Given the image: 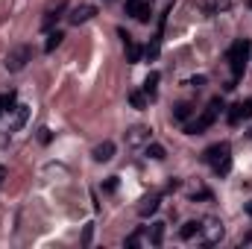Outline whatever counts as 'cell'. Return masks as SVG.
<instances>
[{
    "instance_id": "obj_1",
    "label": "cell",
    "mask_w": 252,
    "mask_h": 249,
    "mask_svg": "<svg viewBox=\"0 0 252 249\" xmlns=\"http://www.w3.org/2000/svg\"><path fill=\"white\" fill-rule=\"evenodd\" d=\"M202 161H205V164H211V170H214L217 176H226V173L232 170V147H229L226 141L211 144V147L202 153Z\"/></svg>"
},
{
    "instance_id": "obj_19",
    "label": "cell",
    "mask_w": 252,
    "mask_h": 249,
    "mask_svg": "<svg viewBox=\"0 0 252 249\" xmlns=\"http://www.w3.org/2000/svg\"><path fill=\"white\" fill-rule=\"evenodd\" d=\"M62 38H64V32H59V30H50V32H47V41H44V53H53V50L62 44Z\"/></svg>"
},
{
    "instance_id": "obj_3",
    "label": "cell",
    "mask_w": 252,
    "mask_h": 249,
    "mask_svg": "<svg viewBox=\"0 0 252 249\" xmlns=\"http://www.w3.org/2000/svg\"><path fill=\"white\" fill-rule=\"evenodd\" d=\"M223 235H226V229H223V223H220L217 217H205V220H199V238H202V247H214V244H220Z\"/></svg>"
},
{
    "instance_id": "obj_23",
    "label": "cell",
    "mask_w": 252,
    "mask_h": 249,
    "mask_svg": "<svg viewBox=\"0 0 252 249\" xmlns=\"http://www.w3.org/2000/svg\"><path fill=\"white\" fill-rule=\"evenodd\" d=\"M147 156L156 158V161H161V158H164V147H161V144H147Z\"/></svg>"
},
{
    "instance_id": "obj_21",
    "label": "cell",
    "mask_w": 252,
    "mask_h": 249,
    "mask_svg": "<svg viewBox=\"0 0 252 249\" xmlns=\"http://www.w3.org/2000/svg\"><path fill=\"white\" fill-rule=\"evenodd\" d=\"M129 103H132V109H147L150 97H147L144 91H129Z\"/></svg>"
},
{
    "instance_id": "obj_30",
    "label": "cell",
    "mask_w": 252,
    "mask_h": 249,
    "mask_svg": "<svg viewBox=\"0 0 252 249\" xmlns=\"http://www.w3.org/2000/svg\"><path fill=\"white\" fill-rule=\"evenodd\" d=\"M3 182H6V167L0 164V187H3Z\"/></svg>"
},
{
    "instance_id": "obj_6",
    "label": "cell",
    "mask_w": 252,
    "mask_h": 249,
    "mask_svg": "<svg viewBox=\"0 0 252 249\" xmlns=\"http://www.w3.org/2000/svg\"><path fill=\"white\" fill-rule=\"evenodd\" d=\"M126 15H132L135 21L147 24L153 18V3H147V0H126Z\"/></svg>"
},
{
    "instance_id": "obj_27",
    "label": "cell",
    "mask_w": 252,
    "mask_h": 249,
    "mask_svg": "<svg viewBox=\"0 0 252 249\" xmlns=\"http://www.w3.org/2000/svg\"><path fill=\"white\" fill-rule=\"evenodd\" d=\"M138 244H141V229H138V232H132V235L126 238V247H129V249H135Z\"/></svg>"
},
{
    "instance_id": "obj_29",
    "label": "cell",
    "mask_w": 252,
    "mask_h": 249,
    "mask_svg": "<svg viewBox=\"0 0 252 249\" xmlns=\"http://www.w3.org/2000/svg\"><path fill=\"white\" fill-rule=\"evenodd\" d=\"M115 187H118V179H115V176H112V179H109V182H106V185H103V190H106V193H112V190H115Z\"/></svg>"
},
{
    "instance_id": "obj_31",
    "label": "cell",
    "mask_w": 252,
    "mask_h": 249,
    "mask_svg": "<svg viewBox=\"0 0 252 249\" xmlns=\"http://www.w3.org/2000/svg\"><path fill=\"white\" fill-rule=\"evenodd\" d=\"M247 214H250V217H252V199H250V202H247Z\"/></svg>"
},
{
    "instance_id": "obj_32",
    "label": "cell",
    "mask_w": 252,
    "mask_h": 249,
    "mask_svg": "<svg viewBox=\"0 0 252 249\" xmlns=\"http://www.w3.org/2000/svg\"><path fill=\"white\" fill-rule=\"evenodd\" d=\"M250 138H252V132H250Z\"/></svg>"
},
{
    "instance_id": "obj_4",
    "label": "cell",
    "mask_w": 252,
    "mask_h": 249,
    "mask_svg": "<svg viewBox=\"0 0 252 249\" xmlns=\"http://www.w3.org/2000/svg\"><path fill=\"white\" fill-rule=\"evenodd\" d=\"M32 59V47L30 44H21V47H15V50H9V56H6V70L9 73H18V70H24L27 62Z\"/></svg>"
},
{
    "instance_id": "obj_12",
    "label": "cell",
    "mask_w": 252,
    "mask_h": 249,
    "mask_svg": "<svg viewBox=\"0 0 252 249\" xmlns=\"http://www.w3.org/2000/svg\"><path fill=\"white\" fill-rule=\"evenodd\" d=\"M158 205H161V193H150V196H144V199L138 202V214H141V217H153V214L158 211Z\"/></svg>"
},
{
    "instance_id": "obj_2",
    "label": "cell",
    "mask_w": 252,
    "mask_h": 249,
    "mask_svg": "<svg viewBox=\"0 0 252 249\" xmlns=\"http://www.w3.org/2000/svg\"><path fill=\"white\" fill-rule=\"evenodd\" d=\"M250 53H252V41L250 38H238V41L229 47V64H232V76H235V79H241Z\"/></svg>"
},
{
    "instance_id": "obj_14",
    "label": "cell",
    "mask_w": 252,
    "mask_h": 249,
    "mask_svg": "<svg viewBox=\"0 0 252 249\" xmlns=\"http://www.w3.org/2000/svg\"><path fill=\"white\" fill-rule=\"evenodd\" d=\"M91 156H94V161H112V158H115V144H112V141H103V144L94 147Z\"/></svg>"
},
{
    "instance_id": "obj_28",
    "label": "cell",
    "mask_w": 252,
    "mask_h": 249,
    "mask_svg": "<svg viewBox=\"0 0 252 249\" xmlns=\"http://www.w3.org/2000/svg\"><path fill=\"white\" fill-rule=\"evenodd\" d=\"M91 235H94V226L88 223V226H85V235H82V244H85V247L91 244Z\"/></svg>"
},
{
    "instance_id": "obj_13",
    "label": "cell",
    "mask_w": 252,
    "mask_h": 249,
    "mask_svg": "<svg viewBox=\"0 0 252 249\" xmlns=\"http://www.w3.org/2000/svg\"><path fill=\"white\" fill-rule=\"evenodd\" d=\"M121 38H124V44H126V59H129L132 64H135V62H141V56H144V50H141V47H138V44L132 41V35H129L126 30H121Z\"/></svg>"
},
{
    "instance_id": "obj_18",
    "label": "cell",
    "mask_w": 252,
    "mask_h": 249,
    "mask_svg": "<svg viewBox=\"0 0 252 249\" xmlns=\"http://www.w3.org/2000/svg\"><path fill=\"white\" fill-rule=\"evenodd\" d=\"M196 235H199V220H188V223L179 229V238H182V241H193Z\"/></svg>"
},
{
    "instance_id": "obj_9",
    "label": "cell",
    "mask_w": 252,
    "mask_h": 249,
    "mask_svg": "<svg viewBox=\"0 0 252 249\" xmlns=\"http://www.w3.org/2000/svg\"><path fill=\"white\" fill-rule=\"evenodd\" d=\"M27 121H30V106L21 103V106L12 109V121H9V129H6V132H9V135H12V132H21Z\"/></svg>"
},
{
    "instance_id": "obj_26",
    "label": "cell",
    "mask_w": 252,
    "mask_h": 249,
    "mask_svg": "<svg viewBox=\"0 0 252 249\" xmlns=\"http://www.w3.org/2000/svg\"><path fill=\"white\" fill-rule=\"evenodd\" d=\"M205 82H208V76H202V73H199V76H190V79H188L190 88H202Z\"/></svg>"
},
{
    "instance_id": "obj_8",
    "label": "cell",
    "mask_w": 252,
    "mask_h": 249,
    "mask_svg": "<svg viewBox=\"0 0 252 249\" xmlns=\"http://www.w3.org/2000/svg\"><path fill=\"white\" fill-rule=\"evenodd\" d=\"M250 118H252V100H241L229 109V124L232 126H238L241 121H250Z\"/></svg>"
},
{
    "instance_id": "obj_24",
    "label": "cell",
    "mask_w": 252,
    "mask_h": 249,
    "mask_svg": "<svg viewBox=\"0 0 252 249\" xmlns=\"http://www.w3.org/2000/svg\"><path fill=\"white\" fill-rule=\"evenodd\" d=\"M223 109H226V106H223V100H220V97H214V100L208 103V112H211L214 118H217V115H223Z\"/></svg>"
},
{
    "instance_id": "obj_10",
    "label": "cell",
    "mask_w": 252,
    "mask_h": 249,
    "mask_svg": "<svg viewBox=\"0 0 252 249\" xmlns=\"http://www.w3.org/2000/svg\"><path fill=\"white\" fill-rule=\"evenodd\" d=\"M97 15V6H91V3H82V6H76L70 15H67V21L73 24V27H79V24H85V21H91Z\"/></svg>"
},
{
    "instance_id": "obj_7",
    "label": "cell",
    "mask_w": 252,
    "mask_h": 249,
    "mask_svg": "<svg viewBox=\"0 0 252 249\" xmlns=\"http://www.w3.org/2000/svg\"><path fill=\"white\" fill-rule=\"evenodd\" d=\"M150 144V129L141 124L129 126L126 129V147H132V150H138V147H147Z\"/></svg>"
},
{
    "instance_id": "obj_5",
    "label": "cell",
    "mask_w": 252,
    "mask_h": 249,
    "mask_svg": "<svg viewBox=\"0 0 252 249\" xmlns=\"http://www.w3.org/2000/svg\"><path fill=\"white\" fill-rule=\"evenodd\" d=\"M64 9H67V0H56V3H50V6L44 9V18H41V30H44V32L53 30V24L64 15Z\"/></svg>"
},
{
    "instance_id": "obj_20",
    "label": "cell",
    "mask_w": 252,
    "mask_h": 249,
    "mask_svg": "<svg viewBox=\"0 0 252 249\" xmlns=\"http://www.w3.org/2000/svg\"><path fill=\"white\" fill-rule=\"evenodd\" d=\"M190 115H193V106H190V103H176V106H173V121H182V124H185Z\"/></svg>"
},
{
    "instance_id": "obj_17",
    "label": "cell",
    "mask_w": 252,
    "mask_h": 249,
    "mask_svg": "<svg viewBox=\"0 0 252 249\" xmlns=\"http://www.w3.org/2000/svg\"><path fill=\"white\" fill-rule=\"evenodd\" d=\"M161 241H164V223L156 220V223L150 226V244H153V247H161Z\"/></svg>"
},
{
    "instance_id": "obj_22",
    "label": "cell",
    "mask_w": 252,
    "mask_h": 249,
    "mask_svg": "<svg viewBox=\"0 0 252 249\" xmlns=\"http://www.w3.org/2000/svg\"><path fill=\"white\" fill-rule=\"evenodd\" d=\"M12 109H15V91L0 94V115H3V112H12Z\"/></svg>"
},
{
    "instance_id": "obj_16",
    "label": "cell",
    "mask_w": 252,
    "mask_h": 249,
    "mask_svg": "<svg viewBox=\"0 0 252 249\" xmlns=\"http://www.w3.org/2000/svg\"><path fill=\"white\" fill-rule=\"evenodd\" d=\"M158 53H161V30L156 32V38L144 47V56H147V62H156L158 59Z\"/></svg>"
},
{
    "instance_id": "obj_25",
    "label": "cell",
    "mask_w": 252,
    "mask_h": 249,
    "mask_svg": "<svg viewBox=\"0 0 252 249\" xmlns=\"http://www.w3.org/2000/svg\"><path fill=\"white\" fill-rule=\"evenodd\" d=\"M229 6H232V0H214L211 3V12H226Z\"/></svg>"
},
{
    "instance_id": "obj_11",
    "label": "cell",
    "mask_w": 252,
    "mask_h": 249,
    "mask_svg": "<svg viewBox=\"0 0 252 249\" xmlns=\"http://www.w3.org/2000/svg\"><path fill=\"white\" fill-rule=\"evenodd\" d=\"M214 121H217V118H214V115H211V112L205 109V112H202V115H199V118H196L193 124L185 126V132H188V135H202V132H205L208 126L214 124Z\"/></svg>"
},
{
    "instance_id": "obj_15",
    "label": "cell",
    "mask_w": 252,
    "mask_h": 249,
    "mask_svg": "<svg viewBox=\"0 0 252 249\" xmlns=\"http://www.w3.org/2000/svg\"><path fill=\"white\" fill-rule=\"evenodd\" d=\"M158 79H161L158 70H150L147 79H144V94H147L150 100H156V94H158Z\"/></svg>"
}]
</instances>
